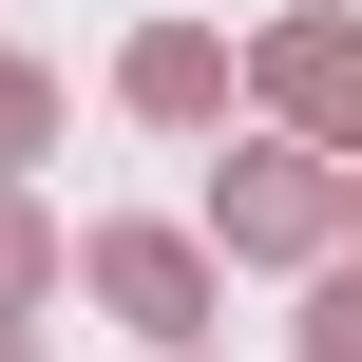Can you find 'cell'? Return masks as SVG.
Returning a JSON list of instances; mask_svg holds the SVG:
<instances>
[{
  "label": "cell",
  "instance_id": "1",
  "mask_svg": "<svg viewBox=\"0 0 362 362\" xmlns=\"http://www.w3.org/2000/svg\"><path fill=\"white\" fill-rule=\"evenodd\" d=\"M210 248H229V267H286V286H325V267L362 248V172L248 115V134H229V172H210Z\"/></svg>",
  "mask_w": 362,
  "mask_h": 362
},
{
  "label": "cell",
  "instance_id": "2",
  "mask_svg": "<svg viewBox=\"0 0 362 362\" xmlns=\"http://www.w3.org/2000/svg\"><path fill=\"white\" fill-rule=\"evenodd\" d=\"M76 286H95V325H134L153 362H210V325H229V248L172 229V210H95L76 229Z\"/></svg>",
  "mask_w": 362,
  "mask_h": 362
},
{
  "label": "cell",
  "instance_id": "3",
  "mask_svg": "<svg viewBox=\"0 0 362 362\" xmlns=\"http://www.w3.org/2000/svg\"><path fill=\"white\" fill-rule=\"evenodd\" d=\"M248 115L362 172V19H344V0H286V19H248Z\"/></svg>",
  "mask_w": 362,
  "mask_h": 362
},
{
  "label": "cell",
  "instance_id": "4",
  "mask_svg": "<svg viewBox=\"0 0 362 362\" xmlns=\"http://www.w3.org/2000/svg\"><path fill=\"white\" fill-rule=\"evenodd\" d=\"M229 95H248V38L229 19H134L115 38V115L134 134H229Z\"/></svg>",
  "mask_w": 362,
  "mask_h": 362
},
{
  "label": "cell",
  "instance_id": "5",
  "mask_svg": "<svg viewBox=\"0 0 362 362\" xmlns=\"http://www.w3.org/2000/svg\"><path fill=\"white\" fill-rule=\"evenodd\" d=\"M57 286H76V229L38 210V172H0V325H38Z\"/></svg>",
  "mask_w": 362,
  "mask_h": 362
},
{
  "label": "cell",
  "instance_id": "6",
  "mask_svg": "<svg viewBox=\"0 0 362 362\" xmlns=\"http://www.w3.org/2000/svg\"><path fill=\"white\" fill-rule=\"evenodd\" d=\"M286 362H362V248L305 286V305H286Z\"/></svg>",
  "mask_w": 362,
  "mask_h": 362
},
{
  "label": "cell",
  "instance_id": "7",
  "mask_svg": "<svg viewBox=\"0 0 362 362\" xmlns=\"http://www.w3.org/2000/svg\"><path fill=\"white\" fill-rule=\"evenodd\" d=\"M38 153H57V76H38V57H0V172H38Z\"/></svg>",
  "mask_w": 362,
  "mask_h": 362
},
{
  "label": "cell",
  "instance_id": "8",
  "mask_svg": "<svg viewBox=\"0 0 362 362\" xmlns=\"http://www.w3.org/2000/svg\"><path fill=\"white\" fill-rule=\"evenodd\" d=\"M0 362H57V344H38V325H0Z\"/></svg>",
  "mask_w": 362,
  "mask_h": 362
}]
</instances>
